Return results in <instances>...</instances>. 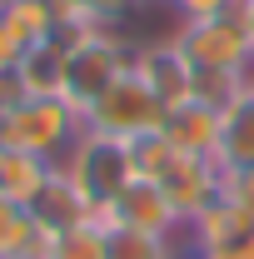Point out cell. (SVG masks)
<instances>
[{
	"mask_svg": "<svg viewBox=\"0 0 254 259\" xmlns=\"http://www.w3.org/2000/svg\"><path fill=\"white\" fill-rule=\"evenodd\" d=\"M194 259H254V229L239 234V239H229V244H220V249H204Z\"/></svg>",
	"mask_w": 254,
	"mask_h": 259,
	"instance_id": "obj_24",
	"label": "cell"
},
{
	"mask_svg": "<svg viewBox=\"0 0 254 259\" xmlns=\"http://www.w3.org/2000/svg\"><path fill=\"white\" fill-rule=\"evenodd\" d=\"M100 225H130V229H150V234H185V220H180V209L170 204L164 185L140 180V175L120 190V199L105 209Z\"/></svg>",
	"mask_w": 254,
	"mask_h": 259,
	"instance_id": "obj_6",
	"label": "cell"
},
{
	"mask_svg": "<svg viewBox=\"0 0 254 259\" xmlns=\"http://www.w3.org/2000/svg\"><path fill=\"white\" fill-rule=\"evenodd\" d=\"M80 120H85V130L110 135V140H140V135H150V130L164 125V105L155 100V90H150V85L135 75V65H130V75H120Z\"/></svg>",
	"mask_w": 254,
	"mask_h": 259,
	"instance_id": "obj_4",
	"label": "cell"
},
{
	"mask_svg": "<svg viewBox=\"0 0 254 259\" xmlns=\"http://www.w3.org/2000/svg\"><path fill=\"white\" fill-rule=\"evenodd\" d=\"M249 95V70H194V95L199 105H209V110H229V105H239V100Z\"/></svg>",
	"mask_w": 254,
	"mask_h": 259,
	"instance_id": "obj_17",
	"label": "cell"
},
{
	"mask_svg": "<svg viewBox=\"0 0 254 259\" xmlns=\"http://www.w3.org/2000/svg\"><path fill=\"white\" fill-rule=\"evenodd\" d=\"M30 90H25V80H20V65L15 70H0V120L15 110V105H25Z\"/></svg>",
	"mask_w": 254,
	"mask_h": 259,
	"instance_id": "obj_23",
	"label": "cell"
},
{
	"mask_svg": "<svg viewBox=\"0 0 254 259\" xmlns=\"http://www.w3.org/2000/svg\"><path fill=\"white\" fill-rule=\"evenodd\" d=\"M80 30H90V25H65V30L50 35L45 45L25 50V60H20V80H25L30 95H65V65H70V45H75V35H80Z\"/></svg>",
	"mask_w": 254,
	"mask_h": 259,
	"instance_id": "obj_11",
	"label": "cell"
},
{
	"mask_svg": "<svg viewBox=\"0 0 254 259\" xmlns=\"http://www.w3.org/2000/svg\"><path fill=\"white\" fill-rule=\"evenodd\" d=\"M30 214H35V225L45 229L50 239H55V234H65V229H80V225H90V220H95V209L85 204V194L65 180L60 164H55V175L45 180V190L30 199Z\"/></svg>",
	"mask_w": 254,
	"mask_h": 259,
	"instance_id": "obj_10",
	"label": "cell"
},
{
	"mask_svg": "<svg viewBox=\"0 0 254 259\" xmlns=\"http://www.w3.org/2000/svg\"><path fill=\"white\" fill-rule=\"evenodd\" d=\"M224 175L234 169H254V90L239 105L224 110V125H220V155H215Z\"/></svg>",
	"mask_w": 254,
	"mask_h": 259,
	"instance_id": "obj_14",
	"label": "cell"
},
{
	"mask_svg": "<svg viewBox=\"0 0 254 259\" xmlns=\"http://www.w3.org/2000/svg\"><path fill=\"white\" fill-rule=\"evenodd\" d=\"M130 160H135V175L140 180H164L170 175V164L180 160V150L159 135V130H150V135H140V140H130Z\"/></svg>",
	"mask_w": 254,
	"mask_h": 259,
	"instance_id": "obj_18",
	"label": "cell"
},
{
	"mask_svg": "<svg viewBox=\"0 0 254 259\" xmlns=\"http://www.w3.org/2000/svg\"><path fill=\"white\" fill-rule=\"evenodd\" d=\"M5 5H10V0H0V10H5Z\"/></svg>",
	"mask_w": 254,
	"mask_h": 259,
	"instance_id": "obj_28",
	"label": "cell"
},
{
	"mask_svg": "<svg viewBox=\"0 0 254 259\" xmlns=\"http://www.w3.org/2000/svg\"><path fill=\"white\" fill-rule=\"evenodd\" d=\"M220 125H224L220 110H209V105H199V100H185V105L164 110V125H159V135H164V140H170L180 155L215 160V155H220Z\"/></svg>",
	"mask_w": 254,
	"mask_h": 259,
	"instance_id": "obj_9",
	"label": "cell"
},
{
	"mask_svg": "<svg viewBox=\"0 0 254 259\" xmlns=\"http://www.w3.org/2000/svg\"><path fill=\"white\" fill-rule=\"evenodd\" d=\"M185 234H150V229H130V225H105V249L110 259H190Z\"/></svg>",
	"mask_w": 254,
	"mask_h": 259,
	"instance_id": "obj_16",
	"label": "cell"
},
{
	"mask_svg": "<svg viewBox=\"0 0 254 259\" xmlns=\"http://www.w3.org/2000/svg\"><path fill=\"white\" fill-rule=\"evenodd\" d=\"M50 175H55V164H50V160L0 145V199H15V204H25V209H30V199L45 190V180H50Z\"/></svg>",
	"mask_w": 254,
	"mask_h": 259,
	"instance_id": "obj_15",
	"label": "cell"
},
{
	"mask_svg": "<svg viewBox=\"0 0 254 259\" xmlns=\"http://www.w3.org/2000/svg\"><path fill=\"white\" fill-rule=\"evenodd\" d=\"M50 234L15 199H0V259H50Z\"/></svg>",
	"mask_w": 254,
	"mask_h": 259,
	"instance_id": "obj_13",
	"label": "cell"
},
{
	"mask_svg": "<svg viewBox=\"0 0 254 259\" xmlns=\"http://www.w3.org/2000/svg\"><path fill=\"white\" fill-rule=\"evenodd\" d=\"M0 15H5L10 35L20 40V50H35V45H45L50 35H60L65 25H70V15H65L60 0H10ZM20 60H25V55H20Z\"/></svg>",
	"mask_w": 254,
	"mask_h": 259,
	"instance_id": "obj_12",
	"label": "cell"
},
{
	"mask_svg": "<svg viewBox=\"0 0 254 259\" xmlns=\"http://www.w3.org/2000/svg\"><path fill=\"white\" fill-rule=\"evenodd\" d=\"M170 40L185 50L194 70H254V45L239 10H224L215 20H185Z\"/></svg>",
	"mask_w": 254,
	"mask_h": 259,
	"instance_id": "obj_5",
	"label": "cell"
},
{
	"mask_svg": "<svg viewBox=\"0 0 254 259\" xmlns=\"http://www.w3.org/2000/svg\"><path fill=\"white\" fill-rule=\"evenodd\" d=\"M170 5H175L180 25H185V20H215L224 10H234V0H170Z\"/></svg>",
	"mask_w": 254,
	"mask_h": 259,
	"instance_id": "obj_22",
	"label": "cell"
},
{
	"mask_svg": "<svg viewBox=\"0 0 254 259\" xmlns=\"http://www.w3.org/2000/svg\"><path fill=\"white\" fill-rule=\"evenodd\" d=\"M224 199L254 225V169H234V175H224Z\"/></svg>",
	"mask_w": 254,
	"mask_h": 259,
	"instance_id": "obj_21",
	"label": "cell"
},
{
	"mask_svg": "<svg viewBox=\"0 0 254 259\" xmlns=\"http://www.w3.org/2000/svg\"><path fill=\"white\" fill-rule=\"evenodd\" d=\"M85 135V120L75 105H65L60 95H30L25 105H15L5 120H0V145L10 150H25V155H40V160L60 164L75 140Z\"/></svg>",
	"mask_w": 254,
	"mask_h": 259,
	"instance_id": "obj_1",
	"label": "cell"
},
{
	"mask_svg": "<svg viewBox=\"0 0 254 259\" xmlns=\"http://www.w3.org/2000/svg\"><path fill=\"white\" fill-rule=\"evenodd\" d=\"M135 65V45L120 30H80L70 45V65H65V105H75L80 115L95 105L120 75Z\"/></svg>",
	"mask_w": 254,
	"mask_h": 259,
	"instance_id": "obj_3",
	"label": "cell"
},
{
	"mask_svg": "<svg viewBox=\"0 0 254 259\" xmlns=\"http://www.w3.org/2000/svg\"><path fill=\"white\" fill-rule=\"evenodd\" d=\"M65 180L85 194V204L95 209V220H105V209L120 199L130 180H135V160H130V140H110V135H95L85 130L75 140V150L60 160Z\"/></svg>",
	"mask_w": 254,
	"mask_h": 259,
	"instance_id": "obj_2",
	"label": "cell"
},
{
	"mask_svg": "<svg viewBox=\"0 0 254 259\" xmlns=\"http://www.w3.org/2000/svg\"><path fill=\"white\" fill-rule=\"evenodd\" d=\"M135 75L155 90V100L164 110L185 105L194 95V65L185 60V50L175 40H155V45H140L135 50Z\"/></svg>",
	"mask_w": 254,
	"mask_h": 259,
	"instance_id": "obj_7",
	"label": "cell"
},
{
	"mask_svg": "<svg viewBox=\"0 0 254 259\" xmlns=\"http://www.w3.org/2000/svg\"><path fill=\"white\" fill-rule=\"evenodd\" d=\"M234 10H239V20L249 30V45H254V0H234Z\"/></svg>",
	"mask_w": 254,
	"mask_h": 259,
	"instance_id": "obj_26",
	"label": "cell"
},
{
	"mask_svg": "<svg viewBox=\"0 0 254 259\" xmlns=\"http://www.w3.org/2000/svg\"><path fill=\"white\" fill-rule=\"evenodd\" d=\"M20 55H25V50H20V40L10 35L5 15H0V70H15V65H20Z\"/></svg>",
	"mask_w": 254,
	"mask_h": 259,
	"instance_id": "obj_25",
	"label": "cell"
},
{
	"mask_svg": "<svg viewBox=\"0 0 254 259\" xmlns=\"http://www.w3.org/2000/svg\"><path fill=\"white\" fill-rule=\"evenodd\" d=\"M164 194H170V204L180 209V220L190 225L194 214H204L215 199L224 194V169L215 160H194V155H180V160L170 164V175L159 180Z\"/></svg>",
	"mask_w": 254,
	"mask_h": 259,
	"instance_id": "obj_8",
	"label": "cell"
},
{
	"mask_svg": "<svg viewBox=\"0 0 254 259\" xmlns=\"http://www.w3.org/2000/svg\"><path fill=\"white\" fill-rule=\"evenodd\" d=\"M50 259H110V249H105V225H100V220H90V225H80V229L55 234Z\"/></svg>",
	"mask_w": 254,
	"mask_h": 259,
	"instance_id": "obj_19",
	"label": "cell"
},
{
	"mask_svg": "<svg viewBox=\"0 0 254 259\" xmlns=\"http://www.w3.org/2000/svg\"><path fill=\"white\" fill-rule=\"evenodd\" d=\"M70 25H90V30H120L135 0H60Z\"/></svg>",
	"mask_w": 254,
	"mask_h": 259,
	"instance_id": "obj_20",
	"label": "cell"
},
{
	"mask_svg": "<svg viewBox=\"0 0 254 259\" xmlns=\"http://www.w3.org/2000/svg\"><path fill=\"white\" fill-rule=\"evenodd\" d=\"M249 90H254V70H249Z\"/></svg>",
	"mask_w": 254,
	"mask_h": 259,
	"instance_id": "obj_27",
	"label": "cell"
}]
</instances>
